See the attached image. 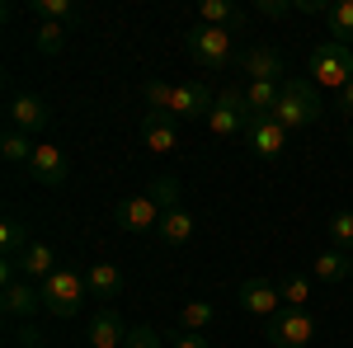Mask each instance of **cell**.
<instances>
[{"instance_id": "6da1fadb", "label": "cell", "mask_w": 353, "mask_h": 348, "mask_svg": "<svg viewBox=\"0 0 353 348\" xmlns=\"http://www.w3.org/2000/svg\"><path fill=\"white\" fill-rule=\"evenodd\" d=\"M321 113H325V99H321V90L311 81H283V94H278V108H273V118L288 127V132H301V127H316L321 123Z\"/></svg>"}, {"instance_id": "7a4b0ae2", "label": "cell", "mask_w": 353, "mask_h": 348, "mask_svg": "<svg viewBox=\"0 0 353 348\" xmlns=\"http://www.w3.org/2000/svg\"><path fill=\"white\" fill-rule=\"evenodd\" d=\"M306 76H311L316 90H334V94H339L344 85H353V48L334 43V38L316 43L311 57H306Z\"/></svg>"}, {"instance_id": "3957f363", "label": "cell", "mask_w": 353, "mask_h": 348, "mask_svg": "<svg viewBox=\"0 0 353 348\" xmlns=\"http://www.w3.org/2000/svg\"><path fill=\"white\" fill-rule=\"evenodd\" d=\"M43 292V311L48 316H57V320H71V316H81V306L90 301V287H85V273L81 268H71V264H61L38 287Z\"/></svg>"}, {"instance_id": "277c9868", "label": "cell", "mask_w": 353, "mask_h": 348, "mask_svg": "<svg viewBox=\"0 0 353 348\" xmlns=\"http://www.w3.org/2000/svg\"><path fill=\"white\" fill-rule=\"evenodd\" d=\"M184 52L203 66V71H226L236 61V38L226 28H212V24H193L184 28Z\"/></svg>"}, {"instance_id": "5b68a950", "label": "cell", "mask_w": 353, "mask_h": 348, "mask_svg": "<svg viewBox=\"0 0 353 348\" xmlns=\"http://www.w3.org/2000/svg\"><path fill=\"white\" fill-rule=\"evenodd\" d=\"M316 334H321V325L311 311H278L273 320H264V339L273 348H306Z\"/></svg>"}, {"instance_id": "8992f818", "label": "cell", "mask_w": 353, "mask_h": 348, "mask_svg": "<svg viewBox=\"0 0 353 348\" xmlns=\"http://www.w3.org/2000/svg\"><path fill=\"white\" fill-rule=\"evenodd\" d=\"M250 104H245V90H221L217 104H212V118H208V127H212V136H245V127H250Z\"/></svg>"}, {"instance_id": "52a82bcc", "label": "cell", "mask_w": 353, "mask_h": 348, "mask_svg": "<svg viewBox=\"0 0 353 348\" xmlns=\"http://www.w3.org/2000/svg\"><path fill=\"white\" fill-rule=\"evenodd\" d=\"M288 136H292V132H288L273 113H254L250 127H245V146H250L259 161H278V156L288 151Z\"/></svg>"}, {"instance_id": "ba28073f", "label": "cell", "mask_w": 353, "mask_h": 348, "mask_svg": "<svg viewBox=\"0 0 353 348\" xmlns=\"http://www.w3.org/2000/svg\"><path fill=\"white\" fill-rule=\"evenodd\" d=\"M161 207H156V198L151 193H137V198H123L118 203V212H113V221L123 226V231H132V236H156L161 231Z\"/></svg>"}, {"instance_id": "9c48e42d", "label": "cell", "mask_w": 353, "mask_h": 348, "mask_svg": "<svg viewBox=\"0 0 353 348\" xmlns=\"http://www.w3.org/2000/svg\"><path fill=\"white\" fill-rule=\"evenodd\" d=\"M212 104H217V94H212V85L208 81H184L174 85V99H170V113L179 118V123H193V118H212Z\"/></svg>"}, {"instance_id": "30bf717a", "label": "cell", "mask_w": 353, "mask_h": 348, "mask_svg": "<svg viewBox=\"0 0 353 348\" xmlns=\"http://www.w3.org/2000/svg\"><path fill=\"white\" fill-rule=\"evenodd\" d=\"M236 301H241L245 316H259V320H273V316L283 311L278 283H269V278H245L241 287H236Z\"/></svg>"}, {"instance_id": "8fae6325", "label": "cell", "mask_w": 353, "mask_h": 348, "mask_svg": "<svg viewBox=\"0 0 353 348\" xmlns=\"http://www.w3.org/2000/svg\"><path fill=\"white\" fill-rule=\"evenodd\" d=\"M0 311H5V320H19V325H33V316L43 311V292L19 278V283H10L5 292H0Z\"/></svg>"}, {"instance_id": "7c38bea8", "label": "cell", "mask_w": 353, "mask_h": 348, "mask_svg": "<svg viewBox=\"0 0 353 348\" xmlns=\"http://www.w3.org/2000/svg\"><path fill=\"white\" fill-rule=\"evenodd\" d=\"M5 113H10V127H19V132H48L52 127V113L38 94H10Z\"/></svg>"}, {"instance_id": "4fadbf2b", "label": "cell", "mask_w": 353, "mask_h": 348, "mask_svg": "<svg viewBox=\"0 0 353 348\" xmlns=\"http://www.w3.org/2000/svg\"><path fill=\"white\" fill-rule=\"evenodd\" d=\"M141 141H146V151L170 156L179 146V118L174 113H141Z\"/></svg>"}, {"instance_id": "5bb4252c", "label": "cell", "mask_w": 353, "mask_h": 348, "mask_svg": "<svg viewBox=\"0 0 353 348\" xmlns=\"http://www.w3.org/2000/svg\"><path fill=\"white\" fill-rule=\"evenodd\" d=\"M28 174H33L43 188H61V184H66V174H71L66 151H61V146H38L33 161H28Z\"/></svg>"}, {"instance_id": "9a60e30c", "label": "cell", "mask_w": 353, "mask_h": 348, "mask_svg": "<svg viewBox=\"0 0 353 348\" xmlns=\"http://www.w3.org/2000/svg\"><path fill=\"white\" fill-rule=\"evenodd\" d=\"M14 264H19V273H24L28 283H38V287H43V283L52 278L57 268H61V259H57V249H52L48 240H33V245L24 249V254L14 259Z\"/></svg>"}, {"instance_id": "2e32d148", "label": "cell", "mask_w": 353, "mask_h": 348, "mask_svg": "<svg viewBox=\"0 0 353 348\" xmlns=\"http://www.w3.org/2000/svg\"><path fill=\"white\" fill-rule=\"evenodd\" d=\"M123 339H128L123 316H118L113 306L94 311V320H90V329H85V344H90V348H123Z\"/></svg>"}, {"instance_id": "e0dca14e", "label": "cell", "mask_w": 353, "mask_h": 348, "mask_svg": "<svg viewBox=\"0 0 353 348\" xmlns=\"http://www.w3.org/2000/svg\"><path fill=\"white\" fill-rule=\"evenodd\" d=\"M241 66H245V76L250 81H273V85H283V76H288V66H283V52L278 48H250V52L241 57Z\"/></svg>"}, {"instance_id": "ac0fdd59", "label": "cell", "mask_w": 353, "mask_h": 348, "mask_svg": "<svg viewBox=\"0 0 353 348\" xmlns=\"http://www.w3.org/2000/svg\"><path fill=\"white\" fill-rule=\"evenodd\" d=\"M245 14L241 5H231V0H203L198 5V24H212V28H226V33H236V28H245Z\"/></svg>"}, {"instance_id": "d6986e66", "label": "cell", "mask_w": 353, "mask_h": 348, "mask_svg": "<svg viewBox=\"0 0 353 348\" xmlns=\"http://www.w3.org/2000/svg\"><path fill=\"white\" fill-rule=\"evenodd\" d=\"M85 287L94 301H113V296L123 292V268L118 264H90L85 268Z\"/></svg>"}, {"instance_id": "ffe728a7", "label": "cell", "mask_w": 353, "mask_h": 348, "mask_svg": "<svg viewBox=\"0 0 353 348\" xmlns=\"http://www.w3.org/2000/svg\"><path fill=\"white\" fill-rule=\"evenodd\" d=\"M349 273H353V254L334 249V245H330V249H321V254L311 259V278H316V283H344Z\"/></svg>"}, {"instance_id": "44dd1931", "label": "cell", "mask_w": 353, "mask_h": 348, "mask_svg": "<svg viewBox=\"0 0 353 348\" xmlns=\"http://www.w3.org/2000/svg\"><path fill=\"white\" fill-rule=\"evenodd\" d=\"M156 236H161V245H170V249L189 245V240H193V216L184 212V207H179V212H165V216H161V231H156Z\"/></svg>"}, {"instance_id": "7402d4cb", "label": "cell", "mask_w": 353, "mask_h": 348, "mask_svg": "<svg viewBox=\"0 0 353 348\" xmlns=\"http://www.w3.org/2000/svg\"><path fill=\"white\" fill-rule=\"evenodd\" d=\"M146 193L156 198V207H161V212H179V207H184V184H179L174 174L151 179V188H146Z\"/></svg>"}, {"instance_id": "603a6c76", "label": "cell", "mask_w": 353, "mask_h": 348, "mask_svg": "<svg viewBox=\"0 0 353 348\" xmlns=\"http://www.w3.org/2000/svg\"><path fill=\"white\" fill-rule=\"evenodd\" d=\"M278 296H283V311H306V306H311V278L288 273V278L278 283Z\"/></svg>"}, {"instance_id": "cb8c5ba5", "label": "cell", "mask_w": 353, "mask_h": 348, "mask_svg": "<svg viewBox=\"0 0 353 348\" xmlns=\"http://www.w3.org/2000/svg\"><path fill=\"white\" fill-rule=\"evenodd\" d=\"M278 94H283V85H273V81H250L245 85L250 113H273V108H278Z\"/></svg>"}, {"instance_id": "d4e9b609", "label": "cell", "mask_w": 353, "mask_h": 348, "mask_svg": "<svg viewBox=\"0 0 353 348\" xmlns=\"http://www.w3.org/2000/svg\"><path fill=\"white\" fill-rule=\"evenodd\" d=\"M0 245H5V259H19L28 245H33L28 240V226L19 216H5V221H0Z\"/></svg>"}, {"instance_id": "484cf974", "label": "cell", "mask_w": 353, "mask_h": 348, "mask_svg": "<svg viewBox=\"0 0 353 348\" xmlns=\"http://www.w3.org/2000/svg\"><path fill=\"white\" fill-rule=\"evenodd\" d=\"M212 301H184L179 306V325H184V334H203L208 325H212Z\"/></svg>"}, {"instance_id": "4316f807", "label": "cell", "mask_w": 353, "mask_h": 348, "mask_svg": "<svg viewBox=\"0 0 353 348\" xmlns=\"http://www.w3.org/2000/svg\"><path fill=\"white\" fill-rule=\"evenodd\" d=\"M325 19H330V38L349 48V43H353V0H339V5H330Z\"/></svg>"}, {"instance_id": "83f0119b", "label": "cell", "mask_w": 353, "mask_h": 348, "mask_svg": "<svg viewBox=\"0 0 353 348\" xmlns=\"http://www.w3.org/2000/svg\"><path fill=\"white\" fill-rule=\"evenodd\" d=\"M33 151H38V146H28V132H19V127H10V132L0 136V156H5L10 165L33 161Z\"/></svg>"}, {"instance_id": "f1b7e54d", "label": "cell", "mask_w": 353, "mask_h": 348, "mask_svg": "<svg viewBox=\"0 0 353 348\" xmlns=\"http://www.w3.org/2000/svg\"><path fill=\"white\" fill-rule=\"evenodd\" d=\"M28 10L43 19V24H71V0H28Z\"/></svg>"}, {"instance_id": "f546056e", "label": "cell", "mask_w": 353, "mask_h": 348, "mask_svg": "<svg viewBox=\"0 0 353 348\" xmlns=\"http://www.w3.org/2000/svg\"><path fill=\"white\" fill-rule=\"evenodd\" d=\"M33 48L43 57H57L61 48H66V24H38V33H33Z\"/></svg>"}, {"instance_id": "4dcf8cb0", "label": "cell", "mask_w": 353, "mask_h": 348, "mask_svg": "<svg viewBox=\"0 0 353 348\" xmlns=\"http://www.w3.org/2000/svg\"><path fill=\"white\" fill-rule=\"evenodd\" d=\"M170 99H174L170 81H146V113H170Z\"/></svg>"}, {"instance_id": "1f68e13d", "label": "cell", "mask_w": 353, "mask_h": 348, "mask_svg": "<svg viewBox=\"0 0 353 348\" xmlns=\"http://www.w3.org/2000/svg\"><path fill=\"white\" fill-rule=\"evenodd\" d=\"M330 245L344 249V254H353V212H339L330 221Z\"/></svg>"}, {"instance_id": "d6a6232c", "label": "cell", "mask_w": 353, "mask_h": 348, "mask_svg": "<svg viewBox=\"0 0 353 348\" xmlns=\"http://www.w3.org/2000/svg\"><path fill=\"white\" fill-rule=\"evenodd\" d=\"M123 348H165V334L156 325H132L128 339H123Z\"/></svg>"}, {"instance_id": "836d02e7", "label": "cell", "mask_w": 353, "mask_h": 348, "mask_svg": "<svg viewBox=\"0 0 353 348\" xmlns=\"http://www.w3.org/2000/svg\"><path fill=\"white\" fill-rule=\"evenodd\" d=\"M254 10H259V14H269V19H283V14H292L297 5H283V0H254Z\"/></svg>"}, {"instance_id": "e575fe53", "label": "cell", "mask_w": 353, "mask_h": 348, "mask_svg": "<svg viewBox=\"0 0 353 348\" xmlns=\"http://www.w3.org/2000/svg\"><path fill=\"white\" fill-rule=\"evenodd\" d=\"M334 108H339V113L349 118V127H353V85H344V90L334 94Z\"/></svg>"}, {"instance_id": "d590c367", "label": "cell", "mask_w": 353, "mask_h": 348, "mask_svg": "<svg viewBox=\"0 0 353 348\" xmlns=\"http://www.w3.org/2000/svg\"><path fill=\"white\" fill-rule=\"evenodd\" d=\"M170 348H208V339H203V334H174Z\"/></svg>"}, {"instance_id": "8d00e7d4", "label": "cell", "mask_w": 353, "mask_h": 348, "mask_svg": "<svg viewBox=\"0 0 353 348\" xmlns=\"http://www.w3.org/2000/svg\"><path fill=\"white\" fill-rule=\"evenodd\" d=\"M19 348H43V344H38V329H33V325H24V329H19Z\"/></svg>"}, {"instance_id": "74e56055", "label": "cell", "mask_w": 353, "mask_h": 348, "mask_svg": "<svg viewBox=\"0 0 353 348\" xmlns=\"http://www.w3.org/2000/svg\"><path fill=\"white\" fill-rule=\"evenodd\" d=\"M349 146H353V127H349Z\"/></svg>"}]
</instances>
